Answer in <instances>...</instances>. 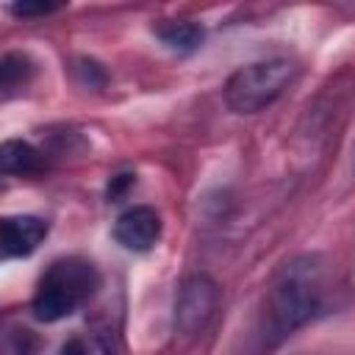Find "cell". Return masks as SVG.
<instances>
[{
  "label": "cell",
  "mask_w": 355,
  "mask_h": 355,
  "mask_svg": "<svg viewBox=\"0 0 355 355\" xmlns=\"http://www.w3.org/2000/svg\"><path fill=\"white\" fill-rule=\"evenodd\" d=\"M333 291H336L333 275L319 255H302L288 261L277 272L266 294V311H263L266 336L272 341L291 336L297 327L324 313Z\"/></svg>",
  "instance_id": "1"
},
{
  "label": "cell",
  "mask_w": 355,
  "mask_h": 355,
  "mask_svg": "<svg viewBox=\"0 0 355 355\" xmlns=\"http://www.w3.org/2000/svg\"><path fill=\"white\" fill-rule=\"evenodd\" d=\"M100 286L97 269L80 258H61L47 266L33 294V316L39 322H58L75 313L83 302L94 297Z\"/></svg>",
  "instance_id": "2"
},
{
  "label": "cell",
  "mask_w": 355,
  "mask_h": 355,
  "mask_svg": "<svg viewBox=\"0 0 355 355\" xmlns=\"http://www.w3.org/2000/svg\"><path fill=\"white\" fill-rule=\"evenodd\" d=\"M297 67L288 58L255 61L236 69L225 83V103L233 114H258L272 105L294 80Z\"/></svg>",
  "instance_id": "3"
},
{
  "label": "cell",
  "mask_w": 355,
  "mask_h": 355,
  "mask_svg": "<svg viewBox=\"0 0 355 355\" xmlns=\"http://www.w3.org/2000/svg\"><path fill=\"white\" fill-rule=\"evenodd\" d=\"M216 305H219V286L208 275L189 277L175 300V330H180L183 336H194L211 322Z\"/></svg>",
  "instance_id": "4"
},
{
  "label": "cell",
  "mask_w": 355,
  "mask_h": 355,
  "mask_svg": "<svg viewBox=\"0 0 355 355\" xmlns=\"http://www.w3.org/2000/svg\"><path fill=\"white\" fill-rule=\"evenodd\" d=\"M114 239L130 252H147L161 239V219L147 205H133L114 222Z\"/></svg>",
  "instance_id": "5"
},
{
  "label": "cell",
  "mask_w": 355,
  "mask_h": 355,
  "mask_svg": "<svg viewBox=\"0 0 355 355\" xmlns=\"http://www.w3.org/2000/svg\"><path fill=\"white\" fill-rule=\"evenodd\" d=\"M47 236V222L39 216H6L0 225V244L6 258L31 255Z\"/></svg>",
  "instance_id": "6"
},
{
  "label": "cell",
  "mask_w": 355,
  "mask_h": 355,
  "mask_svg": "<svg viewBox=\"0 0 355 355\" xmlns=\"http://www.w3.org/2000/svg\"><path fill=\"white\" fill-rule=\"evenodd\" d=\"M0 166H3L6 175H22V178H28V175L44 172L47 164H44V155L33 144H28L22 139H8L0 147Z\"/></svg>",
  "instance_id": "7"
},
{
  "label": "cell",
  "mask_w": 355,
  "mask_h": 355,
  "mask_svg": "<svg viewBox=\"0 0 355 355\" xmlns=\"http://www.w3.org/2000/svg\"><path fill=\"white\" fill-rule=\"evenodd\" d=\"M155 36L175 53H191L202 44V28L197 22H186V19H172L155 28Z\"/></svg>",
  "instance_id": "8"
},
{
  "label": "cell",
  "mask_w": 355,
  "mask_h": 355,
  "mask_svg": "<svg viewBox=\"0 0 355 355\" xmlns=\"http://www.w3.org/2000/svg\"><path fill=\"white\" fill-rule=\"evenodd\" d=\"M31 78V61L22 53H6L0 61V86L6 92V97L14 89H22Z\"/></svg>",
  "instance_id": "9"
},
{
  "label": "cell",
  "mask_w": 355,
  "mask_h": 355,
  "mask_svg": "<svg viewBox=\"0 0 355 355\" xmlns=\"http://www.w3.org/2000/svg\"><path fill=\"white\" fill-rule=\"evenodd\" d=\"M58 6L55 3H17L11 6V11L17 17H44V14H53Z\"/></svg>",
  "instance_id": "10"
},
{
  "label": "cell",
  "mask_w": 355,
  "mask_h": 355,
  "mask_svg": "<svg viewBox=\"0 0 355 355\" xmlns=\"http://www.w3.org/2000/svg\"><path fill=\"white\" fill-rule=\"evenodd\" d=\"M130 183H133V175H116V178H114V183L108 186V197H111V200H116V197H119Z\"/></svg>",
  "instance_id": "11"
},
{
  "label": "cell",
  "mask_w": 355,
  "mask_h": 355,
  "mask_svg": "<svg viewBox=\"0 0 355 355\" xmlns=\"http://www.w3.org/2000/svg\"><path fill=\"white\" fill-rule=\"evenodd\" d=\"M61 355H86V349H83L80 341H67V344L61 347Z\"/></svg>",
  "instance_id": "12"
}]
</instances>
